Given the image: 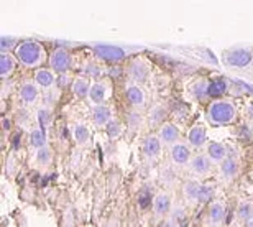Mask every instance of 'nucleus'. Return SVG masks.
Returning <instances> with one entry per match:
<instances>
[{
    "label": "nucleus",
    "mask_w": 253,
    "mask_h": 227,
    "mask_svg": "<svg viewBox=\"0 0 253 227\" xmlns=\"http://www.w3.org/2000/svg\"><path fill=\"white\" fill-rule=\"evenodd\" d=\"M15 56H17V59L23 66L35 68L44 61L46 54H44L43 45L32 42V40H27V42H22L20 45H17V48H15Z\"/></svg>",
    "instance_id": "1"
},
{
    "label": "nucleus",
    "mask_w": 253,
    "mask_h": 227,
    "mask_svg": "<svg viewBox=\"0 0 253 227\" xmlns=\"http://www.w3.org/2000/svg\"><path fill=\"white\" fill-rule=\"evenodd\" d=\"M235 105L229 100H214L207 109V119L212 125H229L235 120Z\"/></svg>",
    "instance_id": "2"
},
{
    "label": "nucleus",
    "mask_w": 253,
    "mask_h": 227,
    "mask_svg": "<svg viewBox=\"0 0 253 227\" xmlns=\"http://www.w3.org/2000/svg\"><path fill=\"white\" fill-rule=\"evenodd\" d=\"M183 191L186 198L189 201H194V203H209L212 196H214V189L202 183H197V181H188Z\"/></svg>",
    "instance_id": "3"
},
{
    "label": "nucleus",
    "mask_w": 253,
    "mask_h": 227,
    "mask_svg": "<svg viewBox=\"0 0 253 227\" xmlns=\"http://www.w3.org/2000/svg\"><path fill=\"white\" fill-rule=\"evenodd\" d=\"M49 66L56 73H68L71 66H73V56H71L69 49L66 48L54 49L53 54L49 56Z\"/></svg>",
    "instance_id": "4"
},
{
    "label": "nucleus",
    "mask_w": 253,
    "mask_h": 227,
    "mask_svg": "<svg viewBox=\"0 0 253 227\" xmlns=\"http://www.w3.org/2000/svg\"><path fill=\"white\" fill-rule=\"evenodd\" d=\"M94 53L97 54V58L107 63H119V61H122V59H125L126 56L124 48L114 46V45H95Z\"/></svg>",
    "instance_id": "5"
},
{
    "label": "nucleus",
    "mask_w": 253,
    "mask_h": 227,
    "mask_svg": "<svg viewBox=\"0 0 253 227\" xmlns=\"http://www.w3.org/2000/svg\"><path fill=\"white\" fill-rule=\"evenodd\" d=\"M253 61V54L249 49H230L225 54V63L232 68H245Z\"/></svg>",
    "instance_id": "6"
},
{
    "label": "nucleus",
    "mask_w": 253,
    "mask_h": 227,
    "mask_svg": "<svg viewBox=\"0 0 253 227\" xmlns=\"http://www.w3.org/2000/svg\"><path fill=\"white\" fill-rule=\"evenodd\" d=\"M150 74V63L143 58H136L130 63L128 66V76L135 83H145Z\"/></svg>",
    "instance_id": "7"
},
{
    "label": "nucleus",
    "mask_w": 253,
    "mask_h": 227,
    "mask_svg": "<svg viewBox=\"0 0 253 227\" xmlns=\"http://www.w3.org/2000/svg\"><path fill=\"white\" fill-rule=\"evenodd\" d=\"M188 142L191 147H194V148L204 147L207 142V130L204 125H201V124L192 125L188 132Z\"/></svg>",
    "instance_id": "8"
},
{
    "label": "nucleus",
    "mask_w": 253,
    "mask_h": 227,
    "mask_svg": "<svg viewBox=\"0 0 253 227\" xmlns=\"http://www.w3.org/2000/svg\"><path fill=\"white\" fill-rule=\"evenodd\" d=\"M191 148L188 147V145L184 143H174L173 147H171V160L174 161L178 166H184L188 165L191 161Z\"/></svg>",
    "instance_id": "9"
},
{
    "label": "nucleus",
    "mask_w": 253,
    "mask_h": 227,
    "mask_svg": "<svg viewBox=\"0 0 253 227\" xmlns=\"http://www.w3.org/2000/svg\"><path fill=\"white\" fill-rule=\"evenodd\" d=\"M211 161L212 160L207 155H196V156H192L191 161H189L191 171L194 175H197V176H206L211 171V168H212Z\"/></svg>",
    "instance_id": "10"
},
{
    "label": "nucleus",
    "mask_w": 253,
    "mask_h": 227,
    "mask_svg": "<svg viewBox=\"0 0 253 227\" xmlns=\"http://www.w3.org/2000/svg\"><path fill=\"white\" fill-rule=\"evenodd\" d=\"M151 206H153V213L156 218H165L166 214L171 211V198L169 194L166 193H160L156 194L153 198V203H151Z\"/></svg>",
    "instance_id": "11"
},
{
    "label": "nucleus",
    "mask_w": 253,
    "mask_h": 227,
    "mask_svg": "<svg viewBox=\"0 0 253 227\" xmlns=\"http://www.w3.org/2000/svg\"><path fill=\"white\" fill-rule=\"evenodd\" d=\"M179 137H181L179 129L176 127L174 124H163V125H161L160 138H161V142H163L165 145H169V147H171V145L178 143Z\"/></svg>",
    "instance_id": "12"
},
{
    "label": "nucleus",
    "mask_w": 253,
    "mask_h": 227,
    "mask_svg": "<svg viewBox=\"0 0 253 227\" xmlns=\"http://www.w3.org/2000/svg\"><path fill=\"white\" fill-rule=\"evenodd\" d=\"M92 119L97 127H105V125L112 120V110H110V107H107V105L99 104V105H95L92 110Z\"/></svg>",
    "instance_id": "13"
},
{
    "label": "nucleus",
    "mask_w": 253,
    "mask_h": 227,
    "mask_svg": "<svg viewBox=\"0 0 253 227\" xmlns=\"http://www.w3.org/2000/svg\"><path fill=\"white\" fill-rule=\"evenodd\" d=\"M161 138L156 137V135H150V137L145 138L143 142V153L146 158H156L161 153Z\"/></svg>",
    "instance_id": "14"
},
{
    "label": "nucleus",
    "mask_w": 253,
    "mask_h": 227,
    "mask_svg": "<svg viewBox=\"0 0 253 227\" xmlns=\"http://www.w3.org/2000/svg\"><path fill=\"white\" fill-rule=\"evenodd\" d=\"M225 204L220 201H215L209 206V223L212 226H220L225 221Z\"/></svg>",
    "instance_id": "15"
},
{
    "label": "nucleus",
    "mask_w": 253,
    "mask_h": 227,
    "mask_svg": "<svg viewBox=\"0 0 253 227\" xmlns=\"http://www.w3.org/2000/svg\"><path fill=\"white\" fill-rule=\"evenodd\" d=\"M220 175L224 176L225 180H234L237 175H239V170H240V166H239V161H237L235 158H224L220 161Z\"/></svg>",
    "instance_id": "16"
},
{
    "label": "nucleus",
    "mask_w": 253,
    "mask_h": 227,
    "mask_svg": "<svg viewBox=\"0 0 253 227\" xmlns=\"http://www.w3.org/2000/svg\"><path fill=\"white\" fill-rule=\"evenodd\" d=\"M105 97H107V88H105L104 83H94L90 84V91H89V100L94 105L104 104Z\"/></svg>",
    "instance_id": "17"
},
{
    "label": "nucleus",
    "mask_w": 253,
    "mask_h": 227,
    "mask_svg": "<svg viewBox=\"0 0 253 227\" xmlns=\"http://www.w3.org/2000/svg\"><path fill=\"white\" fill-rule=\"evenodd\" d=\"M37 83H23L22 88H20V99H22L23 104H33L35 100L38 99V88Z\"/></svg>",
    "instance_id": "18"
},
{
    "label": "nucleus",
    "mask_w": 253,
    "mask_h": 227,
    "mask_svg": "<svg viewBox=\"0 0 253 227\" xmlns=\"http://www.w3.org/2000/svg\"><path fill=\"white\" fill-rule=\"evenodd\" d=\"M17 58V56H15ZM12 54L7 51L0 53V76L5 79L8 78L10 74L15 71V64H17V59H15Z\"/></svg>",
    "instance_id": "19"
},
{
    "label": "nucleus",
    "mask_w": 253,
    "mask_h": 227,
    "mask_svg": "<svg viewBox=\"0 0 253 227\" xmlns=\"http://www.w3.org/2000/svg\"><path fill=\"white\" fill-rule=\"evenodd\" d=\"M35 83H37L40 88L49 89L56 83V78H54L53 71H49V69H37V71H35Z\"/></svg>",
    "instance_id": "20"
},
{
    "label": "nucleus",
    "mask_w": 253,
    "mask_h": 227,
    "mask_svg": "<svg viewBox=\"0 0 253 227\" xmlns=\"http://www.w3.org/2000/svg\"><path fill=\"white\" fill-rule=\"evenodd\" d=\"M207 156H209L212 161L220 163L222 160L227 158V147L224 143L212 142V143H209V147H207Z\"/></svg>",
    "instance_id": "21"
},
{
    "label": "nucleus",
    "mask_w": 253,
    "mask_h": 227,
    "mask_svg": "<svg viewBox=\"0 0 253 227\" xmlns=\"http://www.w3.org/2000/svg\"><path fill=\"white\" fill-rule=\"evenodd\" d=\"M71 88H73V92H74L76 97H79V99L89 97L90 84L85 78H76L73 81V84H71Z\"/></svg>",
    "instance_id": "22"
},
{
    "label": "nucleus",
    "mask_w": 253,
    "mask_h": 227,
    "mask_svg": "<svg viewBox=\"0 0 253 227\" xmlns=\"http://www.w3.org/2000/svg\"><path fill=\"white\" fill-rule=\"evenodd\" d=\"M125 95H126L128 104L133 105V107H140V105H143V102H145V94L138 86H130V88L126 89Z\"/></svg>",
    "instance_id": "23"
},
{
    "label": "nucleus",
    "mask_w": 253,
    "mask_h": 227,
    "mask_svg": "<svg viewBox=\"0 0 253 227\" xmlns=\"http://www.w3.org/2000/svg\"><path fill=\"white\" fill-rule=\"evenodd\" d=\"M30 145L35 148H42L46 145V134H44V129L43 127H38V129H33L30 132Z\"/></svg>",
    "instance_id": "24"
},
{
    "label": "nucleus",
    "mask_w": 253,
    "mask_h": 227,
    "mask_svg": "<svg viewBox=\"0 0 253 227\" xmlns=\"http://www.w3.org/2000/svg\"><path fill=\"white\" fill-rule=\"evenodd\" d=\"M207 88H209V83L206 79H199L197 83L192 84L191 92L197 100H206L209 97V92H207Z\"/></svg>",
    "instance_id": "25"
},
{
    "label": "nucleus",
    "mask_w": 253,
    "mask_h": 227,
    "mask_svg": "<svg viewBox=\"0 0 253 227\" xmlns=\"http://www.w3.org/2000/svg\"><path fill=\"white\" fill-rule=\"evenodd\" d=\"M227 91V83L224 79H212L209 83V88H207V92H209V97H220Z\"/></svg>",
    "instance_id": "26"
},
{
    "label": "nucleus",
    "mask_w": 253,
    "mask_h": 227,
    "mask_svg": "<svg viewBox=\"0 0 253 227\" xmlns=\"http://www.w3.org/2000/svg\"><path fill=\"white\" fill-rule=\"evenodd\" d=\"M89 138H90L89 129L85 127V125H83V124L76 125V129H74V140H76V143H78V145H85V143L89 142Z\"/></svg>",
    "instance_id": "27"
},
{
    "label": "nucleus",
    "mask_w": 253,
    "mask_h": 227,
    "mask_svg": "<svg viewBox=\"0 0 253 227\" xmlns=\"http://www.w3.org/2000/svg\"><path fill=\"white\" fill-rule=\"evenodd\" d=\"M105 132H107V135L110 138H117L122 135L124 132V127H122V124L119 122V120H110V122L105 125Z\"/></svg>",
    "instance_id": "28"
},
{
    "label": "nucleus",
    "mask_w": 253,
    "mask_h": 227,
    "mask_svg": "<svg viewBox=\"0 0 253 227\" xmlns=\"http://www.w3.org/2000/svg\"><path fill=\"white\" fill-rule=\"evenodd\" d=\"M51 150H49L46 145L42 148H38L37 151V161H38V165L40 166H48L49 163H51Z\"/></svg>",
    "instance_id": "29"
},
{
    "label": "nucleus",
    "mask_w": 253,
    "mask_h": 227,
    "mask_svg": "<svg viewBox=\"0 0 253 227\" xmlns=\"http://www.w3.org/2000/svg\"><path fill=\"white\" fill-rule=\"evenodd\" d=\"M166 117V110L163 107H155L153 110L150 112V124L151 125H156V124H161L163 119Z\"/></svg>",
    "instance_id": "30"
},
{
    "label": "nucleus",
    "mask_w": 253,
    "mask_h": 227,
    "mask_svg": "<svg viewBox=\"0 0 253 227\" xmlns=\"http://www.w3.org/2000/svg\"><path fill=\"white\" fill-rule=\"evenodd\" d=\"M239 218L242 219V221H250V219H253V206L252 204H249V203H244L239 208Z\"/></svg>",
    "instance_id": "31"
},
{
    "label": "nucleus",
    "mask_w": 253,
    "mask_h": 227,
    "mask_svg": "<svg viewBox=\"0 0 253 227\" xmlns=\"http://www.w3.org/2000/svg\"><path fill=\"white\" fill-rule=\"evenodd\" d=\"M38 122H40V127H48L49 122H51V112L48 109H40L38 110Z\"/></svg>",
    "instance_id": "32"
},
{
    "label": "nucleus",
    "mask_w": 253,
    "mask_h": 227,
    "mask_svg": "<svg viewBox=\"0 0 253 227\" xmlns=\"http://www.w3.org/2000/svg\"><path fill=\"white\" fill-rule=\"evenodd\" d=\"M12 48H17V40L10 37H2L0 38V51H8Z\"/></svg>",
    "instance_id": "33"
},
{
    "label": "nucleus",
    "mask_w": 253,
    "mask_h": 227,
    "mask_svg": "<svg viewBox=\"0 0 253 227\" xmlns=\"http://www.w3.org/2000/svg\"><path fill=\"white\" fill-rule=\"evenodd\" d=\"M138 203H140V208L141 209L148 208V206H150V193H148V191H143V193L140 194Z\"/></svg>",
    "instance_id": "34"
},
{
    "label": "nucleus",
    "mask_w": 253,
    "mask_h": 227,
    "mask_svg": "<svg viewBox=\"0 0 253 227\" xmlns=\"http://www.w3.org/2000/svg\"><path fill=\"white\" fill-rule=\"evenodd\" d=\"M85 73H87L89 76H94V78H95V76H99V68L95 66V64L90 63V64H87V68H85Z\"/></svg>",
    "instance_id": "35"
},
{
    "label": "nucleus",
    "mask_w": 253,
    "mask_h": 227,
    "mask_svg": "<svg viewBox=\"0 0 253 227\" xmlns=\"http://www.w3.org/2000/svg\"><path fill=\"white\" fill-rule=\"evenodd\" d=\"M64 84H66V86L69 84V76L66 74V73H61V78H59L58 86H59V88H64Z\"/></svg>",
    "instance_id": "36"
},
{
    "label": "nucleus",
    "mask_w": 253,
    "mask_h": 227,
    "mask_svg": "<svg viewBox=\"0 0 253 227\" xmlns=\"http://www.w3.org/2000/svg\"><path fill=\"white\" fill-rule=\"evenodd\" d=\"M128 120H130V125H131V127H136V125H138V122H140V117L136 115V112H131V115L128 117Z\"/></svg>",
    "instance_id": "37"
},
{
    "label": "nucleus",
    "mask_w": 253,
    "mask_h": 227,
    "mask_svg": "<svg viewBox=\"0 0 253 227\" xmlns=\"http://www.w3.org/2000/svg\"><path fill=\"white\" fill-rule=\"evenodd\" d=\"M112 73H114V74H112L114 78H117V76H120V73H122V69H120V68H119V69H112Z\"/></svg>",
    "instance_id": "38"
},
{
    "label": "nucleus",
    "mask_w": 253,
    "mask_h": 227,
    "mask_svg": "<svg viewBox=\"0 0 253 227\" xmlns=\"http://www.w3.org/2000/svg\"><path fill=\"white\" fill-rule=\"evenodd\" d=\"M3 129H5V130H8V129H10V124H8V120H7V119L3 120Z\"/></svg>",
    "instance_id": "39"
}]
</instances>
